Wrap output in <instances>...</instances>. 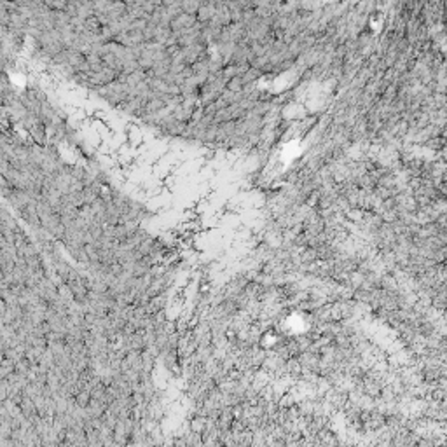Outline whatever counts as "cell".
Returning <instances> with one entry per match:
<instances>
[{
    "mask_svg": "<svg viewBox=\"0 0 447 447\" xmlns=\"http://www.w3.org/2000/svg\"><path fill=\"white\" fill-rule=\"evenodd\" d=\"M215 14H217V5L213 4H201L199 11H197L196 18L199 23H208L211 21V19L215 18Z\"/></svg>",
    "mask_w": 447,
    "mask_h": 447,
    "instance_id": "6da1fadb",
    "label": "cell"
}]
</instances>
